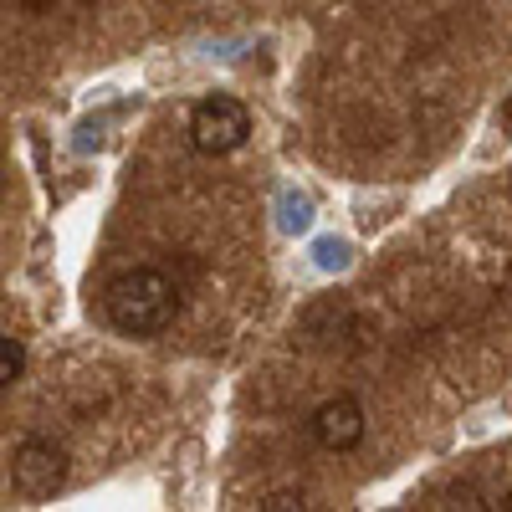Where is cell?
<instances>
[{
    "label": "cell",
    "instance_id": "7a4b0ae2",
    "mask_svg": "<svg viewBox=\"0 0 512 512\" xmlns=\"http://www.w3.org/2000/svg\"><path fill=\"white\" fill-rule=\"evenodd\" d=\"M251 139V108L231 93H210L190 108V144L210 159H226Z\"/></svg>",
    "mask_w": 512,
    "mask_h": 512
},
{
    "label": "cell",
    "instance_id": "5b68a950",
    "mask_svg": "<svg viewBox=\"0 0 512 512\" xmlns=\"http://www.w3.org/2000/svg\"><path fill=\"white\" fill-rule=\"evenodd\" d=\"M21 374H26V344L16 333H0V390L21 384Z\"/></svg>",
    "mask_w": 512,
    "mask_h": 512
},
{
    "label": "cell",
    "instance_id": "6da1fadb",
    "mask_svg": "<svg viewBox=\"0 0 512 512\" xmlns=\"http://www.w3.org/2000/svg\"><path fill=\"white\" fill-rule=\"evenodd\" d=\"M103 313L123 338H159L180 313V287L159 267H128L103 287Z\"/></svg>",
    "mask_w": 512,
    "mask_h": 512
},
{
    "label": "cell",
    "instance_id": "3957f363",
    "mask_svg": "<svg viewBox=\"0 0 512 512\" xmlns=\"http://www.w3.org/2000/svg\"><path fill=\"white\" fill-rule=\"evenodd\" d=\"M11 482L21 497L31 502H47L67 487V446L52 441V436H26L16 451H11Z\"/></svg>",
    "mask_w": 512,
    "mask_h": 512
},
{
    "label": "cell",
    "instance_id": "277c9868",
    "mask_svg": "<svg viewBox=\"0 0 512 512\" xmlns=\"http://www.w3.org/2000/svg\"><path fill=\"white\" fill-rule=\"evenodd\" d=\"M308 425H313V441H318L323 451L344 456V451H354V446L364 441L369 415H364V405H359L354 395H333V400H323V405L313 410Z\"/></svg>",
    "mask_w": 512,
    "mask_h": 512
}]
</instances>
